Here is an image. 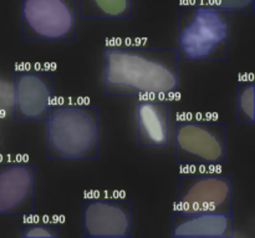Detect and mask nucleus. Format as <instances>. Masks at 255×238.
Wrapping results in <instances>:
<instances>
[{
	"instance_id": "10",
	"label": "nucleus",
	"mask_w": 255,
	"mask_h": 238,
	"mask_svg": "<svg viewBox=\"0 0 255 238\" xmlns=\"http://www.w3.org/2000/svg\"><path fill=\"white\" fill-rule=\"evenodd\" d=\"M172 237L174 238H232L234 217L232 212L186 214L174 210L172 215Z\"/></svg>"
},
{
	"instance_id": "9",
	"label": "nucleus",
	"mask_w": 255,
	"mask_h": 238,
	"mask_svg": "<svg viewBox=\"0 0 255 238\" xmlns=\"http://www.w3.org/2000/svg\"><path fill=\"white\" fill-rule=\"evenodd\" d=\"M34 211V165L0 162V216H30Z\"/></svg>"
},
{
	"instance_id": "4",
	"label": "nucleus",
	"mask_w": 255,
	"mask_h": 238,
	"mask_svg": "<svg viewBox=\"0 0 255 238\" xmlns=\"http://www.w3.org/2000/svg\"><path fill=\"white\" fill-rule=\"evenodd\" d=\"M76 0H21L22 40L76 39Z\"/></svg>"
},
{
	"instance_id": "5",
	"label": "nucleus",
	"mask_w": 255,
	"mask_h": 238,
	"mask_svg": "<svg viewBox=\"0 0 255 238\" xmlns=\"http://www.w3.org/2000/svg\"><path fill=\"white\" fill-rule=\"evenodd\" d=\"M226 161V125L216 121L176 124V162L181 167H214Z\"/></svg>"
},
{
	"instance_id": "3",
	"label": "nucleus",
	"mask_w": 255,
	"mask_h": 238,
	"mask_svg": "<svg viewBox=\"0 0 255 238\" xmlns=\"http://www.w3.org/2000/svg\"><path fill=\"white\" fill-rule=\"evenodd\" d=\"M229 12L203 0L183 1L178 10V56L186 61L229 59Z\"/></svg>"
},
{
	"instance_id": "2",
	"label": "nucleus",
	"mask_w": 255,
	"mask_h": 238,
	"mask_svg": "<svg viewBox=\"0 0 255 238\" xmlns=\"http://www.w3.org/2000/svg\"><path fill=\"white\" fill-rule=\"evenodd\" d=\"M99 107L86 104H52L45 120L47 159L55 161L99 159Z\"/></svg>"
},
{
	"instance_id": "7",
	"label": "nucleus",
	"mask_w": 255,
	"mask_h": 238,
	"mask_svg": "<svg viewBox=\"0 0 255 238\" xmlns=\"http://www.w3.org/2000/svg\"><path fill=\"white\" fill-rule=\"evenodd\" d=\"M85 238H131L132 201L121 197H89L82 204Z\"/></svg>"
},
{
	"instance_id": "11",
	"label": "nucleus",
	"mask_w": 255,
	"mask_h": 238,
	"mask_svg": "<svg viewBox=\"0 0 255 238\" xmlns=\"http://www.w3.org/2000/svg\"><path fill=\"white\" fill-rule=\"evenodd\" d=\"M137 137L139 146L169 145V105L163 100L146 99L137 102Z\"/></svg>"
},
{
	"instance_id": "14",
	"label": "nucleus",
	"mask_w": 255,
	"mask_h": 238,
	"mask_svg": "<svg viewBox=\"0 0 255 238\" xmlns=\"http://www.w3.org/2000/svg\"><path fill=\"white\" fill-rule=\"evenodd\" d=\"M22 238H59L60 225L44 217L25 220L21 226Z\"/></svg>"
},
{
	"instance_id": "12",
	"label": "nucleus",
	"mask_w": 255,
	"mask_h": 238,
	"mask_svg": "<svg viewBox=\"0 0 255 238\" xmlns=\"http://www.w3.org/2000/svg\"><path fill=\"white\" fill-rule=\"evenodd\" d=\"M84 20H126L132 17V0H79Z\"/></svg>"
},
{
	"instance_id": "8",
	"label": "nucleus",
	"mask_w": 255,
	"mask_h": 238,
	"mask_svg": "<svg viewBox=\"0 0 255 238\" xmlns=\"http://www.w3.org/2000/svg\"><path fill=\"white\" fill-rule=\"evenodd\" d=\"M12 86L15 121H45L54 99V75L36 70L15 71Z\"/></svg>"
},
{
	"instance_id": "1",
	"label": "nucleus",
	"mask_w": 255,
	"mask_h": 238,
	"mask_svg": "<svg viewBox=\"0 0 255 238\" xmlns=\"http://www.w3.org/2000/svg\"><path fill=\"white\" fill-rule=\"evenodd\" d=\"M177 47L109 44L104 51L106 96H167L178 91Z\"/></svg>"
},
{
	"instance_id": "15",
	"label": "nucleus",
	"mask_w": 255,
	"mask_h": 238,
	"mask_svg": "<svg viewBox=\"0 0 255 238\" xmlns=\"http://www.w3.org/2000/svg\"><path fill=\"white\" fill-rule=\"evenodd\" d=\"M207 4L228 11L229 14H254L255 0H203Z\"/></svg>"
},
{
	"instance_id": "6",
	"label": "nucleus",
	"mask_w": 255,
	"mask_h": 238,
	"mask_svg": "<svg viewBox=\"0 0 255 238\" xmlns=\"http://www.w3.org/2000/svg\"><path fill=\"white\" fill-rule=\"evenodd\" d=\"M178 190V211L186 214L232 212L233 179L228 175L182 172Z\"/></svg>"
},
{
	"instance_id": "13",
	"label": "nucleus",
	"mask_w": 255,
	"mask_h": 238,
	"mask_svg": "<svg viewBox=\"0 0 255 238\" xmlns=\"http://www.w3.org/2000/svg\"><path fill=\"white\" fill-rule=\"evenodd\" d=\"M255 84L253 81L238 82L237 91V119L241 125H253L255 122L254 111Z\"/></svg>"
}]
</instances>
